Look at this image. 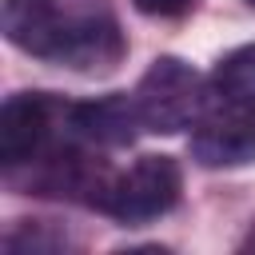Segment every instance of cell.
<instances>
[{"instance_id": "obj_1", "label": "cell", "mask_w": 255, "mask_h": 255, "mask_svg": "<svg viewBox=\"0 0 255 255\" xmlns=\"http://www.w3.org/2000/svg\"><path fill=\"white\" fill-rule=\"evenodd\" d=\"M4 36L32 56L84 72L112 68L124 56L116 24L108 16L76 12L72 0H4Z\"/></svg>"}, {"instance_id": "obj_2", "label": "cell", "mask_w": 255, "mask_h": 255, "mask_svg": "<svg viewBox=\"0 0 255 255\" xmlns=\"http://www.w3.org/2000/svg\"><path fill=\"white\" fill-rule=\"evenodd\" d=\"M135 108H139V124L147 131L191 128L203 112V80L179 56H159V60H151V68L143 72V80L135 88Z\"/></svg>"}, {"instance_id": "obj_3", "label": "cell", "mask_w": 255, "mask_h": 255, "mask_svg": "<svg viewBox=\"0 0 255 255\" xmlns=\"http://www.w3.org/2000/svg\"><path fill=\"white\" fill-rule=\"evenodd\" d=\"M179 187H183V175L171 155H139L128 171L108 179L100 207L124 223H147L175 207Z\"/></svg>"}, {"instance_id": "obj_4", "label": "cell", "mask_w": 255, "mask_h": 255, "mask_svg": "<svg viewBox=\"0 0 255 255\" xmlns=\"http://www.w3.org/2000/svg\"><path fill=\"white\" fill-rule=\"evenodd\" d=\"M191 155L203 167H243L255 159V104H231L195 124Z\"/></svg>"}, {"instance_id": "obj_5", "label": "cell", "mask_w": 255, "mask_h": 255, "mask_svg": "<svg viewBox=\"0 0 255 255\" xmlns=\"http://www.w3.org/2000/svg\"><path fill=\"white\" fill-rule=\"evenodd\" d=\"M52 131V104L40 92H24L12 96L0 108V159L8 167H20L28 159H36L48 143Z\"/></svg>"}, {"instance_id": "obj_6", "label": "cell", "mask_w": 255, "mask_h": 255, "mask_svg": "<svg viewBox=\"0 0 255 255\" xmlns=\"http://www.w3.org/2000/svg\"><path fill=\"white\" fill-rule=\"evenodd\" d=\"M72 128H80L88 139L96 143H128L139 124V108H135V96H104L96 104H80L72 108Z\"/></svg>"}, {"instance_id": "obj_7", "label": "cell", "mask_w": 255, "mask_h": 255, "mask_svg": "<svg viewBox=\"0 0 255 255\" xmlns=\"http://www.w3.org/2000/svg\"><path fill=\"white\" fill-rule=\"evenodd\" d=\"M215 92L227 104H255V44H243L227 52L211 72Z\"/></svg>"}, {"instance_id": "obj_8", "label": "cell", "mask_w": 255, "mask_h": 255, "mask_svg": "<svg viewBox=\"0 0 255 255\" xmlns=\"http://www.w3.org/2000/svg\"><path fill=\"white\" fill-rule=\"evenodd\" d=\"M135 4V12H143V16H179V12H187L195 0H131Z\"/></svg>"}, {"instance_id": "obj_9", "label": "cell", "mask_w": 255, "mask_h": 255, "mask_svg": "<svg viewBox=\"0 0 255 255\" xmlns=\"http://www.w3.org/2000/svg\"><path fill=\"white\" fill-rule=\"evenodd\" d=\"M243 251H255V223H251V231H247V239H243Z\"/></svg>"}, {"instance_id": "obj_10", "label": "cell", "mask_w": 255, "mask_h": 255, "mask_svg": "<svg viewBox=\"0 0 255 255\" xmlns=\"http://www.w3.org/2000/svg\"><path fill=\"white\" fill-rule=\"evenodd\" d=\"M247 4H251V8H255V0H247Z\"/></svg>"}]
</instances>
